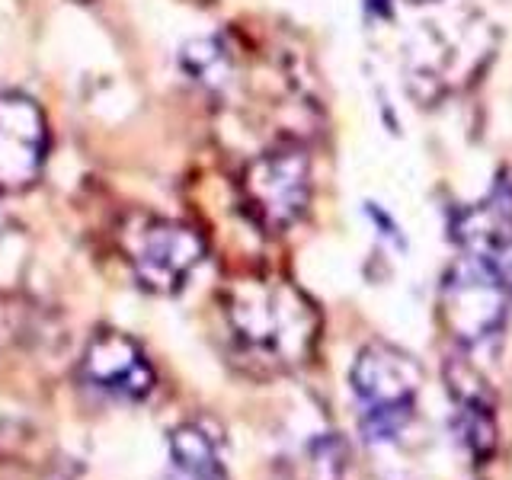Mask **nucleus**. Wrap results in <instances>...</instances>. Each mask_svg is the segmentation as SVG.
I'll return each mask as SVG.
<instances>
[{
	"mask_svg": "<svg viewBox=\"0 0 512 480\" xmlns=\"http://www.w3.org/2000/svg\"><path fill=\"white\" fill-rule=\"evenodd\" d=\"M410 4H436V0H410Z\"/></svg>",
	"mask_w": 512,
	"mask_h": 480,
	"instance_id": "4468645a",
	"label": "nucleus"
},
{
	"mask_svg": "<svg viewBox=\"0 0 512 480\" xmlns=\"http://www.w3.org/2000/svg\"><path fill=\"white\" fill-rule=\"evenodd\" d=\"M240 199L266 234L292 231L311 202V157L298 144H279L253 157L240 176Z\"/></svg>",
	"mask_w": 512,
	"mask_h": 480,
	"instance_id": "39448f33",
	"label": "nucleus"
},
{
	"mask_svg": "<svg viewBox=\"0 0 512 480\" xmlns=\"http://www.w3.org/2000/svg\"><path fill=\"white\" fill-rule=\"evenodd\" d=\"M173 480H228L212 436L202 426H180L170 436Z\"/></svg>",
	"mask_w": 512,
	"mask_h": 480,
	"instance_id": "9d476101",
	"label": "nucleus"
},
{
	"mask_svg": "<svg viewBox=\"0 0 512 480\" xmlns=\"http://www.w3.org/2000/svg\"><path fill=\"white\" fill-rule=\"evenodd\" d=\"M119 240L135 282L151 295L183 292L205 260V240L199 231L173 218L132 215L122 224Z\"/></svg>",
	"mask_w": 512,
	"mask_h": 480,
	"instance_id": "20e7f679",
	"label": "nucleus"
},
{
	"mask_svg": "<svg viewBox=\"0 0 512 480\" xmlns=\"http://www.w3.org/2000/svg\"><path fill=\"white\" fill-rule=\"evenodd\" d=\"M512 308L506 266L487 253H464L448 266L439 285V317L464 349H477L500 336Z\"/></svg>",
	"mask_w": 512,
	"mask_h": 480,
	"instance_id": "f03ea898",
	"label": "nucleus"
},
{
	"mask_svg": "<svg viewBox=\"0 0 512 480\" xmlns=\"http://www.w3.org/2000/svg\"><path fill=\"white\" fill-rule=\"evenodd\" d=\"M455 237L471 253H506L512 250V186L500 183L484 202H477L455 218Z\"/></svg>",
	"mask_w": 512,
	"mask_h": 480,
	"instance_id": "1a4fd4ad",
	"label": "nucleus"
},
{
	"mask_svg": "<svg viewBox=\"0 0 512 480\" xmlns=\"http://www.w3.org/2000/svg\"><path fill=\"white\" fill-rule=\"evenodd\" d=\"M48 154V125L26 93H0V192L26 189L39 180Z\"/></svg>",
	"mask_w": 512,
	"mask_h": 480,
	"instance_id": "0eeeda50",
	"label": "nucleus"
},
{
	"mask_svg": "<svg viewBox=\"0 0 512 480\" xmlns=\"http://www.w3.org/2000/svg\"><path fill=\"white\" fill-rule=\"evenodd\" d=\"M224 327L237 359L263 375L295 372L314 356L320 311L295 282L279 276H244L221 292Z\"/></svg>",
	"mask_w": 512,
	"mask_h": 480,
	"instance_id": "f257e3e1",
	"label": "nucleus"
},
{
	"mask_svg": "<svg viewBox=\"0 0 512 480\" xmlns=\"http://www.w3.org/2000/svg\"><path fill=\"white\" fill-rule=\"evenodd\" d=\"M506 272H509V282H512V256H509V263H506Z\"/></svg>",
	"mask_w": 512,
	"mask_h": 480,
	"instance_id": "ddd939ff",
	"label": "nucleus"
},
{
	"mask_svg": "<svg viewBox=\"0 0 512 480\" xmlns=\"http://www.w3.org/2000/svg\"><path fill=\"white\" fill-rule=\"evenodd\" d=\"M346 471V445L333 432H320L308 442L301 461V480H343Z\"/></svg>",
	"mask_w": 512,
	"mask_h": 480,
	"instance_id": "f8f14e48",
	"label": "nucleus"
},
{
	"mask_svg": "<svg viewBox=\"0 0 512 480\" xmlns=\"http://www.w3.org/2000/svg\"><path fill=\"white\" fill-rule=\"evenodd\" d=\"M80 378L87 388L106 397L138 404L157 384V375L144 349L122 330H96L80 356Z\"/></svg>",
	"mask_w": 512,
	"mask_h": 480,
	"instance_id": "423d86ee",
	"label": "nucleus"
},
{
	"mask_svg": "<svg viewBox=\"0 0 512 480\" xmlns=\"http://www.w3.org/2000/svg\"><path fill=\"white\" fill-rule=\"evenodd\" d=\"M180 61H183V71L196 80V84L221 87L224 80H228L231 64L218 39H192L189 45H183Z\"/></svg>",
	"mask_w": 512,
	"mask_h": 480,
	"instance_id": "9b49d317",
	"label": "nucleus"
},
{
	"mask_svg": "<svg viewBox=\"0 0 512 480\" xmlns=\"http://www.w3.org/2000/svg\"><path fill=\"white\" fill-rule=\"evenodd\" d=\"M352 394L359 400V426L372 442H391L407 429L420 397L423 368L410 352L391 343H368L352 362Z\"/></svg>",
	"mask_w": 512,
	"mask_h": 480,
	"instance_id": "7ed1b4c3",
	"label": "nucleus"
},
{
	"mask_svg": "<svg viewBox=\"0 0 512 480\" xmlns=\"http://www.w3.org/2000/svg\"><path fill=\"white\" fill-rule=\"evenodd\" d=\"M445 378H448V391H452L455 404H458L464 445L471 448V455L477 461H484L493 452V445H496L493 397H490L487 381L471 362H464V359L448 362Z\"/></svg>",
	"mask_w": 512,
	"mask_h": 480,
	"instance_id": "6e6552de",
	"label": "nucleus"
}]
</instances>
